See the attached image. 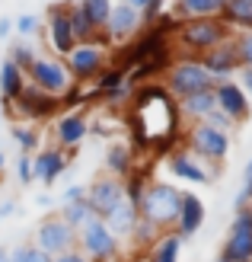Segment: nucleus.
Returning a JSON list of instances; mask_svg holds the SVG:
<instances>
[{
    "instance_id": "nucleus-1",
    "label": "nucleus",
    "mask_w": 252,
    "mask_h": 262,
    "mask_svg": "<svg viewBox=\"0 0 252 262\" xmlns=\"http://www.w3.org/2000/svg\"><path fill=\"white\" fill-rule=\"evenodd\" d=\"M233 32L220 23V16H204V19H185L176 23L172 32V55H189L201 58L211 48H217L220 42H227Z\"/></svg>"
},
{
    "instance_id": "nucleus-2",
    "label": "nucleus",
    "mask_w": 252,
    "mask_h": 262,
    "mask_svg": "<svg viewBox=\"0 0 252 262\" xmlns=\"http://www.w3.org/2000/svg\"><path fill=\"white\" fill-rule=\"evenodd\" d=\"M182 189L172 186V182H147L138 211L141 217H147L150 224H156L160 230H172L179 221V208H182Z\"/></svg>"
},
{
    "instance_id": "nucleus-3",
    "label": "nucleus",
    "mask_w": 252,
    "mask_h": 262,
    "mask_svg": "<svg viewBox=\"0 0 252 262\" xmlns=\"http://www.w3.org/2000/svg\"><path fill=\"white\" fill-rule=\"evenodd\" d=\"M163 86L169 90L172 99H185V96L198 93V90H214V77L204 71L201 58L176 55L169 64V71L163 74Z\"/></svg>"
},
{
    "instance_id": "nucleus-4",
    "label": "nucleus",
    "mask_w": 252,
    "mask_h": 262,
    "mask_svg": "<svg viewBox=\"0 0 252 262\" xmlns=\"http://www.w3.org/2000/svg\"><path fill=\"white\" fill-rule=\"evenodd\" d=\"M61 106L64 102L58 96H48L35 83L26 80V86L19 90V96L13 102H7L4 112H10V119H16V122L38 125V122H48V119H55V115H61Z\"/></svg>"
},
{
    "instance_id": "nucleus-5",
    "label": "nucleus",
    "mask_w": 252,
    "mask_h": 262,
    "mask_svg": "<svg viewBox=\"0 0 252 262\" xmlns=\"http://www.w3.org/2000/svg\"><path fill=\"white\" fill-rule=\"evenodd\" d=\"M185 147H189L198 160H204L211 169H220V163L230 157V135H223V131L211 128L204 122H192L189 131L182 135Z\"/></svg>"
},
{
    "instance_id": "nucleus-6",
    "label": "nucleus",
    "mask_w": 252,
    "mask_h": 262,
    "mask_svg": "<svg viewBox=\"0 0 252 262\" xmlns=\"http://www.w3.org/2000/svg\"><path fill=\"white\" fill-rule=\"evenodd\" d=\"M77 250L89 262H115L122 256V240L105 227L102 217H93L89 224H83L77 230Z\"/></svg>"
},
{
    "instance_id": "nucleus-7",
    "label": "nucleus",
    "mask_w": 252,
    "mask_h": 262,
    "mask_svg": "<svg viewBox=\"0 0 252 262\" xmlns=\"http://www.w3.org/2000/svg\"><path fill=\"white\" fill-rule=\"evenodd\" d=\"M109 58H112V51L99 42H77V48L64 58V68H67L74 83H93L109 68Z\"/></svg>"
},
{
    "instance_id": "nucleus-8",
    "label": "nucleus",
    "mask_w": 252,
    "mask_h": 262,
    "mask_svg": "<svg viewBox=\"0 0 252 262\" xmlns=\"http://www.w3.org/2000/svg\"><path fill=\"white\" fill-rule=\"evenodd\" d=\"M26 80L35 83L42 93L58 96V99H64V93H67L71 83H74L71 74H67V68H64V58H55V55H38L32 61L29 74H26Z\"/></svg>"
},
{
    "instance_id": "nucleus-9",
    "label": "nucleus",
    "mask_w": 252,
    "mask_h": 262,
    "mask_svg": "<svg viewBox=\"0 0 252 262\" xmlns=\"http://www.w3.org/2000/svg\"><path fill=\"white\" fill-rule=\"evenodd\" d=\"M220 259L223 262H252V205L240 208L233 214L223 246H220Z\"/></svg>"
},
{
    "instance_id": "nucleus-10",
    "label": "nucleus",
    "mask_w": 252,
    "mask_h": 262,
    "mask_svg": "<svg viewBox=\"0 0 252 262\" xmlns=\"http://www.w3.org/2000/svg\"><path fill=\"white\" fill-rule=\"evenodd\" d=\"M42 253H48L51 259L55 256H61V253H71V250H77V230L64 221L61 214H51V217H45L42 224L35 227V240H32Z\"/></svg>"
},
{
    "instance_id": "nucleus-11",
    "label": "nucleus",
    "mask_w": 252,
    "mask_h": 262,
    "mask_svg": "<svg viewBox=\"0 0 252 262\" xmlns=\"http://www.w3.org/2000/svg\"><path fill=\"white\" fill-rule=\"evenodd\" d=\"M71 0H58L45 10V26H48V45L55 51V58H67L77 48V38L71 29Z\"/></svg>"
},
{
    "instance_id": "nucleus-12",
    "label": "nucleus",
    "mask_w": 252,
    "mask_h": 262,
    "mask_svg": "<svg viewBox=\"0 0 252 262\" xmlns=\"http://www.w3.org/2000/svg\"><path fill=\"white\" fill-rule=\"evenodd\" d=\"M138 32H144L141 13H138L134 7H128L125 0H118V4L112 7V13H109V23H105V29H102L105 45L115 51L118 45H128Z\"/></svg>"
},
{
    "instance_id": "nucleus-13",
    "label": "nucleus",
    "mask_w": 252,
    "mask_h": 262,
    "mask_svg": "<svg viewBox=\"0 0 252 262\" xmlns=\"http://www.w3.org/2000/svg\"><path fill=\"white\" fill-rule=\"evenodd\" d=\"M166 169L176 179L182 182H192V186H208V182H214L220 169H211L204 160H198V157L189 150V147H176L169 157H166Z\"/></svg>"
},
{
    "instance_id": "nucleus-14",
    "label": "nucleus",
    "mask_w": 252,
    "mask_h": 262,
    "mask_svg": "<svg viewBox=\"0 0 252 262\" xmlns=\"http://www.w3.org/2000/svg\"><path fill=\"white\" fill-rule=\"evenodd\" d=\"M214 102H217V109L227 115V119H233L236 125H243L252 115V99L243 93V86L236 80H217L214 83Z\"/></svg>"
},
{
    "instance_id": "nucleus-15",
    "label": "nucleus",
    "mask_w": 252,
    "mask_h": 262,
    "mask_svg": "<svg viewBox=\"0 0 252 262\" xmlns=\"http://www.w3.org/2000/svg\"><path fill=\"white\" fill-rule=\"evenodd\" d=\"M89 135V119L83 109H67L55 119V144L61 150H77Z\"/></svg>"
},
{
    "instance_id": "nucleus-16",
    "label": "nucleus",
    "mask_w": 252,
    "mask_h": 262,
    "mask_svg": "<svg viewBox=\"0 0 252 262\" xmlns=\"http://www.w3.org/2000/svg\"><path fill=\"white\" fill-rule=\"evenodd\" d=\"M67 166H71V157L58 144H48L38 154H32V173H35V182H42V186H55L67 173Z\"/></svg>"
},
{
    "instance_id": "nucleus-17",
    "label": "nucleus",
    "mask_w": 252,
    "mask_h": 262,
    "mask_svg": "<svg viewBox=\"0 0 252 262\" xmlns=\"http://www.w3.org/2000/svg\"><path fill=\"white\" fill-rule=\"evenodd\" d=\"M125 199V182L118 179V176H109V173H102V176H96L89 182V189H86V202H89V208L96 211L99 217L105 214V211H112V208Z\"/></svg>"
},
{
    "instance_id": "nucleus-18",
    "label": "nucleus",
    "mask_w": 252,
    "mask_h": 262,
    "mask_svg": "<svg viewBox=\"0 0 252 262\" xmlns=\"http://www.w3.org/2000/svg\"><path fill=\"white\" fill-rule=\"evenodd\" d=\"M201 64L204 71L217 80H233V74L240 71V55H236V45H233V35L227 42H220L217 48H211L208 55H201Z\"/></svg>"
},
{
    "instance_id": "nucleus-19",
    "label": "nucleus",
    "mask_w": 252,
    "mask_h": 262,
    "mask_svg": "<svg viewBox=\"0 0 252 262\" xmlns=\"http://www.w3.org/2000/svg\"><path fill=\"white\" fill-rule=\"evenodd\" d=\"M204 217H208V211H204V202L198 199L195 192H185L182 195V208H179V221H176V230L182 240H189V237H195L198 230L204 227Z\"/></svg>"
},
{
    "instance_id": "nucleus-20",
    "label": "nucleus",
    "mask_w": 252,
    "mask_h": 262,
    "mask_svg": "<svg viewBox=\"0 0 252 262\" xmlns=\"http://www.w3.org/2000/svg\"><path fill=\"white\" fill-rule=\"evenodd\" d=\"M138 217H141V211H138V205L131 202V199H122V202L112 208V211H105V214H102L105 227H109L118 240H128V237H131V230H134Z\"/></svg>"
},
{
    "instance_id": "nucleus-21",
    "label": "nucleus",
    "mask_w": 252,
    "mask_h": 262,
    "mask_svg": "<svg viewBox=\"0 0 252 262\" xmlns=\"http://www.w3.org/2000/svg\"><path fill=\"white\" fill-rule=\"evenodd\" d=\"M223 0H172V10H166L176 23L185 19H204V16H220Z\"/></svg>"
},
{
    "instance_id": "nucleus-22",
    "label": "nucleus",
    "mask_w": 252,
    "mask_h": 262,
    "mask_svg": "<svg viewBox=\"0 0 252 262\" xmlns=\"http://www.w3.org/2000/svg\"><path fill=\"white\" fill-rule=\"evenodd\" d=\"M105 173L109 176H118V179H128L134 173V147L125 141H112L109 147H105Z\"/></svg>"
},
{
    "instance_id": "nucleus-23",
    "label": "nucleus",
    "mask_w": 252,
    "mask_h": 262,
    "mask_svg": "<svg viewBox=\"0 0 252 262\" xmlns=\"http://www.w3.org/2000/svg\"><path fill=\"white\" fill-rule=\"evenodd\" d=\"M176 102H179V115H182L189 125H192V122H204V115L217 109L214 90H198V93L185 96V99H176Z\"/></svg>"
},
{
    "instance_id": "nucleus-24",
    "label": "nucleus",
    "mask_w": 252,
    "mask_h": 262,
    "mask_svg": "<svg viewBox=\"0 0 252 262\" xmlns=\"http://www.w3.org/2000/svg\"><path fill=\"white\" fill-rule=\"evenodd\" d=\"M220 23L230 32H252V0H223Z\"/></svg>"
},
{
    "instance_id": "nucleus-25",
    "label": "nucleus",
    "mask_w": 252,
    "mask_h": 262,
    "mask_svg": "<svg viewBox=\"0 0 252 262\" xmlns=\"http://www.w3.org/2000/svg\"><path fill=\"white\" fill-rule=\"evenodd\" d=\"M22 86H26V74L10 58H4V61H0V99H4V106L19 96Z\"/></svg>"
},
{
    "instance_id": "nucleus-26",
    "label": "nucleus",
    "mask_w": 252,
    "mask_h": 262,
    "mask_svg": "<svg viewBox=\"0 0 252 262\" xmlns=\"http://www.w3.org/2000/svg\"><path fill=\"white\" fill-rule=\"evenodd\" d=\"M182 237L176 230H166V233H160V240H156L153 246H150V256H147V262H179V253H182Z\"/></svg>"
},
{
    "instance_id": "nucleus-27",
    "label": "nucleus",
    "mask_w": 252,
    "mask_h": 262,
    "mask_svg": "<svg viewBox=\"0 0 252 262\" xmlns=\"http://www.w3.org/2000/svg\"><path fill=\"white\" fill-rule=\"evenodd\" d=\"M10 135H13V141H16L19 154H29V157H32V154L42 150V135H38V125H29V122H13Z\"/></svg>"
},
{
    "instance_id": "nucleus-28",
    "label": "nucleus",
    "mask_w": 252,
    "mask_h": 262,
    "mask_svg": "<svg viewBox=\"0 0 252 262\" xmlns=\"http://www.w3.org/2000/svg\"><path fill=\"white\" fill-rule=\"evenodd\" d=\"M160 233H166V230H160L156 224H150L147 217H138V224H134V230H131V243H134V250L141 253V256H147V250L160 240Z\"/></svg>"
},
{
    "instance_id": "nucleus-29",
    "label": "nucleus",
    "mask_w": 252,
    "mask_h": 262,
    "mask_svg": "<svg viewBox=\"0 0 252 262\" xmlns=\"http://www.w3.org/2000/svg\"><path fill=\"white\" fill-rule=\"evenodd\" d=\"M77 4H80V10L86 13V19L93 23V29L102 32L105 23H109V13L115 7V0H77Z\"/></svg>"
},
{
    "instance_id": "nucleus-30",
    "label": "nucleus",
    "mask_w": 252,
    "mask_h": 262,
    "mask_svg": "<svg viewBox=\"0 0 252 262\" xmlns=\"http://www.w3.org/2000/svg\"><path fill=\"white\" fill-rule=\"evenodd\" d=\"M61 217L67 221V224H71L74 230H80L83 224H89V221H93V217H99V214L89 208V202H86V199H80V202L64 205V208H61Z\"/></svg>"
},
{
    "instance_id": "nucleus-31",
    "label": "nucleus",
    "mask_w": 252,
    "mask_h": 262,
    "mask_svg": "<svg viewBox=\"0 0 252 262\" xmlns=\"http://www.w3.org/2000/svg\"><path fill=\"white\" fill-rule=\"evenodd\" d=\"M71 29H74V38L77 42H93V38H96V29H93V23L86 19V13L80 10V4H77V0H71Z\"/></svg>"
},
{
    "instance_id": "nucleus-32",
    "label": "nucleus",
    "mask_w": 252,
    "mask_h": 262,
    "mask_svg": "<svg viewBox=\"0 0 252 262\" xmlns=\"http://www.w3.org/2000/svg\"><path fill=\"white\" fill-rule=\"evenodd\" d=\"M125 4H128V7H134V10L141 13L144 29H147V26H153V23L166 13V0H125Z\"/></svg>"
},
{
    "instance_id": "nucleus-33",
    "label": "nucleus",
    "mask_w": 252,
    "mask_h": 262,
    "mask_svg": "<svg viewBox=\"0 0 252 262\" xmlns=\"http://www.w3.org/2000/svg\"><path fill=\"white\" fill-rule=\"evenodd\" d=\"M13 64H16V68L22 71V74H29V68H32V61L38 58V51L29 45V42H26V38H19V42H13L10 45V55H7Z\"/></svg>"
},
{
    "instance_id": "nucleus-34",
    "label": "nucleus",
    "mask_w": 252,
    "mask_h": 262,
    "mask_svg": "<svg viewBox=\"0 0 252 262\" xmlns=\"http://www.w3.org/2000/svg\"><path fill=\"white\" fill-rule=\"evenodd\" d=\"M45 29V19L38 13H22V16L13 19V32H19V38H29V35H38Z\"/></svg>"
},
{
    "instance_id": "nucleus-35",
    "label": "nucleus",
    "mask_w": 252,
    "mask_h": 262,
    "mask_svg": "<svg viewBox=\"0 0 252 262\" xmlns=\"http://www.w3.org/2000/svg\"><path fill=\"white\" fill-rule=\"evenodd\" d=\"M10 256H13V262H55L48 253L38 250L35 243H19V246H13Z\"/></svg>"
},
{
    "instance_id": "nucleus-36",
    "label": "nucleus",
    "mask_w": 252,
    "mask_h": 262,
    "mask_svg": "<svg viewBox=\"0 0 252 262\" xmlns=\"http://www.w3.org/2000/svg\"><path fill=\"white\" fill-rule=\"evenodd\" d=\"M233 45L240 55V68H252V32H233Z\"/></svg>"
},
{
    "instance_id": "nucleus-37",
    "label": "nucleus",
    "mask_w": 252,
    "mask_h": 262,
    "mask_svg": "<svg viewBox=\"0 0 252 262\" xmlns=\"http://www.w3.org/2000/svg\"><path fill=\"white\" fill-rule=\"evenodd\" d=\"M204 125H211V128L223 131V135H233V131H236V122H233V119H227V115H223L220 109L208 112V115H204Z\"/></svg>"
},
{
    "instance_id": "nucleus-38",
    "label": "nucleus",
    "mask_w": 252,
    "mask_h": 262,
    "mask_svg": "<svg viewBox=\"0 0 252 262\" xmlns=\"http://www.w3.org/2000/svg\"><path fill=\"white\" fill-rule=\"evenodd\" d=\"M16 179H19V186H32V182H35L32 157H29V154H19V157H16Z\"/></svg>"
},
{
    "instance_id": "nucleus-39",
    "label": "nucleus",
    "mask_w": 252,
    "mask_h": 262,
    "mask_svg": "<svg viewBox=\"0 0 252 262\" xmlns=\"http://www.w3.org/2000/svg\"><path fill=\"white\" fill-rule=\"evenodd\" d=\"M80 199H86V189L83 186H67V189H64V195H61V205L80 202Z\"/></svg>"
},
{
    "instance_id": "nucleus-40",
    "label": "nucleus",
    "mask_w": 252,
    "mask_h": 262,
    "mask_svg": "<svg viewBox=\"0 0 252 262\" xmlns=\"http://www.w3.org/2000/svg\"><path fill=\"white\" fill-rule=\"evenodd\" d=\"M236 83H240L243 93L252 99V68H240V71H236Z\"/></svg>"
},
{
    "instance_id": "nucleus-41",
    "label": "nucleus",
    "mask_w": 252,
    "mask_h": 262,
    "mask_svg": "<svg viewBox=\"0 0 252 262\" xmlns=\"http://www.w3.org/2000/svg\"><path fill=\"white\" fill-rule=\"evenodd\" d=\"M55 262H89L80 250H71V253H61V256H55Z\"/></svg>"
},
{
    "instance_id": "nucleus-42",
    "label": "nucleus",
    "mask_w": 252,
    "mask_h": 262,
    "mask_svg": "<svg viewBox=\"0 0 252 262\" xmlns=\"http://www.w3.org/2000/svg\"><path fill=\"white\" fill-rule=\"evenodd\" d=\"M243 192L252 199V157H249V163H246V169H243Z\"/></svg>"
},
{
    "instance_id": "nucleus-43",
    "label": "nucleus",
    "mask_w": 252,
    "mask_h": 262,
    "mask_svg": "<svg viewBox=\"0 0 252 262\" xmlns=\"http://www.w3.org/2000/svg\"><path fill=\"white\" fill-rule=\"evenodd\" d=\"M13 32V19L10 16H0V38H7Z\"/></svg>"
},
{
    "instance_id": "nucleus-44",
    "label": "nucleus",
    "mask_w": 252,
    "mask_h": 262,
    "mask_svg": "<svg viewBox=\"0 0 252 262\" xmlns=\"http://www.w3.org/2000/svg\"><path fill=\"white\" fill-rule=\"evenodd\" d=\"M0 262H13V256H10L7 246H0Z\"/></svg>"
},
{
    "instance_id": "nucleus-45",
    "label": "nucleus",
    "mask_w": 252,
    "mask_h": 262,
    "mask_svg": "<svg viewBox=\"0 0 252 262\" xmlns=\"http://www.w3.org/2000/svg\"><path fill=\"white\" fill-rule=\"evenodd\" d=\"M4 166H7V157H4V150H0V173H4Z\"/></svg>"
},
{
    "instance_id": "nucleus-46",
    "label": "nucleus",
    "mask_w": 252,
    "mask_h": 262,
    "mask_svg": "<svg viewBox=\"0 0 252 262\" xmlns=\"http://www.w3.org/2000/svg\"><path fill=\"white\" fill-rule=\"evenodd\" d=\"M0 122H4V99H0Z\"/></svg>"
},
{
    "instance_id": "nucleus-47",
    "label": "nucleus",
    "mask_w": 252,
    "mask_h": 262,
    "mask_svg": "<svg viewBox=\"0 0 252 262\" xmlns=\"http://www.w3.org/2000/svg\"><path fill=\"white\" fill-rule=\"evenodd\" d=\"M214 262H223V259H220V256H217V259H214Z\"/></svg>"
},
{
    "instance_id": "nucleus-48",
    "label": "nucleus",
    "mask_w": 252,
    "mask_h": 262,
    "mask_svg": "<svg viewBox=\"0 0 252 262\" xmlns=\"http://www.w3.org/2000/svg\"><path fill=\"white\" fill-rule=\"evenodd\" d=\"M0 221H4V211H0Z\"/></svg>"
}]
</instances>
